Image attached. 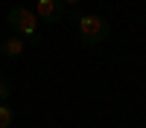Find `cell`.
<instances>
[{"mask_svg":"<svg viewBox=\"0 0 146 128\" xmlns=\"http://www.w3.org/2000/svg\"><path fill=\"white\" fill-rule=\"evenodd\" d=\"M108 35H111V23H108L102 15H82L79 18V41L85 47H94L105 41Z\"/></svg>","mask_w":146,"mask_h":128,"instance_id":"1","label":"cell"},{"mask_svg":"<svg viewBox=\"0 0 146 128\" xmlns=\"http://www.w3.org/2000/svg\"><path fill=\"white\" fill-rule=\"evenodd\" d=\"M9 26L18 38H29L32 44H38V18L32 9H23V6L9 9Z\"/></svg>","mask_w":146,"mask_h":128,"instance_id":"2","label":"cell"},{"mask_svg":"<svg viewBox=\"0 0 146 128\" xmlns=\"http://www.w3.org/2000/svg\"><path fill=\"white\" fill-rule=\"evenodd\" d=\"M35 18H41L44 23H58L64 18V3H62V0H38Z\"/></svg>","mask_w":146,"mask_h":128,"instance_id":"3","label":"cell"},{"mask_svg":"<svg viewBox=\"0 0 146 128\" xmlns=\"http://www.w3.org/2000/svg\"><path fill=\"white\" fill-rule=\"evenodd\" d=\"M0 53L9 55V58H18L23 53V38H18V35H12V38H6L3 44H0Z\"/></svg>","mask_w":146,"mask_h":128,"instance_id":"4","label":"cell"},{"mask_svg":"<svg viewBox=\"0 0 146 128\" xmlns=\"http://www.w3.org/2000/svg\"><path fill=\"white\" fill-rule=\"evenodd\" d=\"M12 125H15V111H12V105L0 102V128H12Z\"/></svg>","mask_w":146,"mask_h":128,"instance_id":"5","label":"cell"},{"mask_svg":"<svg viewBox=\"0 0 146 128\" xmlns=\"http://www.w3.org/2000/svg\"><path fill=\"white\" fill-rule=\"evenodd\" d=\"M9 96H12V85H9V79L0 76V102H6Z\"/></svg>","mask_w":146,"mask_h":128,"instance_id":"6","label":"cell"},{"mask_svg":"<svg viewBox=\"0 0 146 128\" xmlns=\"http://www.w3.org/2000/svg\"><path fill=\"white\" fill-rule=\"evenodd\" d=\"M62 3H64V6H79L82 0H62Z\"/></svg>","mask_w":146,"mask_h":128,"instance_id":"7","label":"cell"}]
</instances>
